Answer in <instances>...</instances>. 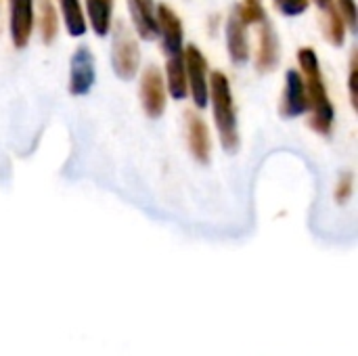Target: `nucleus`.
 <instances>
[{
    "mask_svg": "<svg viewBox=\"0 0 358 356\" xmlns=\"http://www.w3.org/2000/svg\"><path fill=\"white\" fill-rule=\"evenodd\" d=\"M298 63L304 73V88H306V99H308V109H310V126L319 134L327 136L334 128V105L327 94L323 76H321V65L317 59V52L313 48H300L298 52Z\"/></svg>",
    "mask_w": 358,
    "mask_h": 356,
    "instance_id": "nucleus-1",
    "label": "nucleus"
},
{
    "mask_svg": "<svg viewBox=\"0 0 358 356\" xmlns=\"http://www.w3.org/2000/svg\"><path fill=\"white\" fill-rule=\"evenodd\" d=\"M210 97L214 107V120L220 134V143L227 151H235L239 145V132H237V115H235V103L229 78L222 71L212 73L210 82Z\"/></svg>",
    "mask_w": 358,
    "mask_h": 356,
    "instance_id": "nucleus-2",
    "label": "nucleus"
},
{
    "mask_svg": "<svg viewBox=\"0 0 358 356\" xmlns=\"http://www.w3.org/2000/svg\"><path fill=\"white\" fill-rule=\"evenodd\" d=\"M113 69L117 73V78L122 80H130L136 76L138 71V63H141V52H138V44L136 38L132 36V31L120 23L113 31Z\"/></svg>",
    "mask_w": 358,
    "mask_h": 356,
    "instance_id": "nucleus-3",
    "label": "nucleus"
},
{
    "mask_svg": "<svg viewBox=\"0 0 358 356\" xmlns=\"http://www.w3.org/2000/svg\"><path fill=\"white\" fill-rule=\"evenodd\" d=\"M182 61H185V71H187V86L191 90V97L195 101L197 107H206L208 105V94H210V86H208V63L206 57L201 55V50L197 46H187L182 52Z\"/></svg>",
    "mask_w": 358,
    "mask_h": 356,
    "instance_id": "nucleus-4",
    "label": "nucleus"
},
{
    "mask_svg": "<svg viewBox=\"0 0 358 356\" xmlns=\"http://www.w3.org/2000/svg\"><path fill=\"white\" fill-rule=\"evenodd\" d=\"M141 103L149 118H159L166 109V86L159 69L149 67L141 80Z\"/></svg>",
    "mask_w": 358,
    "mask_h": 356,
    "instance_id": "nucleus-5",
    "label": "nucleus"
},
{
    "mask_svg": "<svg viewBox=\"0 0 358 356\" xmlns=\"http://www.w3.org/2000/svg\"><path fill=\"white\" fill-rule=\"evenodd\" d=\"M94 84V57L86 46H80L71 57L69 67V92L86 94Z\"/></svg>",
    "mask_w": 358,
    "mask_h": 356,
    "instance_id": "nucleus-6",
    "label": "nucleus"
},
{
    "mask_svg": "<svg viewBox=\"0 0 358 356\" xmlns=\"http://www.w3.org/2000/svg\"><path fill=\"white\" fill-rule=\"evenodd\" d=\"M308 111V99H306V88L302 73L296 69H289L285 73V90H283V101H281V113L285 118H296Z\"/></svg>",
    "mask_w": 358,
    "mask_h": 356,
    "instance_id": "nucleus-7",
    "label": "nucleus"
},
{
    "mask_svg": "<svg viewBox=\"0 0 358 356\" xmlns=\"http://www.w3.org/2000/svg\"><path fill=\"white\" fill-rule=\"evenodd\" d=\"M34 27V0H10V38L15 48H25Z\"/></svg>",
    "mask_w": 358,
    "mask_h": 356,
    "instance_id": "nucleus-8",
    "label": "nucleus"
},
{
    "mask_svg": "<svg viewBox=\"0 0 358 356\" xmlns=\"http://www.w3.org/2000/svg\"><path fill=\"white\" fill-rule=\"evenodd\" d=\"M155 15H157V27L162 31L164 48H166L168 57L180 55L182 52V23H180L178 15L168 4H159Z\"/></svg>",
    "mask_w": 358,
    "mask_h": 356,
    "instance_id": "nucleus-9",
    "label": "nucleus"
},
{
    "mask_svg": "<svg viewBox=\"0 0 358 356\" xmlns=\"http://www.w3.org/2000/svg\"><path fill=\"white\" fill-rule=\"evenodd\" d=\"M130 15H132L134 29L141 38L153 40L159 34L153 0H130Z\"/></svg>",
    "mask_w": 358,
    "mask_h": 356,
    "instance_id": "nucleus-10",
    "label": "nucleus"
},
{
    "mask_svg": "<svg viewBox=\"0 0 358 356\" xmlns=\"http://www.w3.org/2000/svg\"><path fill=\"white\" fill-rule=\"evenodd\" d=\"M187 143L193 157L201 164L210 159V132L203 120L195 113H187Z\"/></svg>",
    "mask_w": 358,
    "mask_h": 356,
    "instance_id": "nucleus-11",
    "label": "nucleus"
},
{
    "mask_svg": "<svg viewBox=\"0 0 358 356\" xmlns=\"http://www.w3.org/2000/svg\"><path fill=\"white\" fill-rule=\"evenodd\" d=\"M279 63V40L277 31L271 23L262 21V31H260V46L256 55V67L260 71H271Z\"/></svg>",
    "mask_w": 358,
    "mask_h": 356,
    "instance_id": "nucleus-12",
    "label": "nucleus"
},
{
    "mask_svg": "<svg viewBox=\"0 0 358 356\" xmlns=\"http://www.w3.org/2000/svg\"><path fill=\"white\" fill-rule=\"evenodd\" d=\"M245 23L233 13V17L227 23V44H229V52L231 59L235 63H243L250 57V44H248V31H245Z\"/></svg>",
    "mask_w": 358,
    "mask_h": 356,
    "instance_id": "nucleus-13",
    "label": "nucleus"
},
{
    "mask_svg": "<svg viewBox=\"0 0 358 356\" xmlns=\"http://www.w3.org/2000/svg\"><path fill=\"white\" fill-rule=\"evenodd\" d=\"M166 78H168V90L174 99H185L189 94L187 86V71H185V61L182 52L168 57V67H166Z\"/></svg>",
    "mask_w": 358,
    "mask_h": 356,
    "instance_id": "nucleus-14",
    "label": "nucleus"
},
{
    "mask_svg": "<svg viewBox=\"0 0 358 356\" xmlns=\"http://www.w3.org/2000/svg\"><path fill=\"white\" fill-rule=\"evenodd\" d=\"M86 10H88V19H90V27L99 36H105L111 29L113 0H86Z\"/></svg>",
    "mask_w": 358,
    "mask_h": 356,
    "instance_id": "nucleus-15",
    "label": "nucleus"
},
{
    "mask_svg": "<svg viewBox=\"0 0 358 356\" xmlns=\"http://www.w3.org/2000/svg\"><path fill=\"white\" fill-rule=\"evenodd\" d=\"M61 10H63V19H65V27L71 36H82L86 34V19H84V10L80 0H59Z\"/></svg>",
    "mask_w": 358,
    "mask_h": 356,
    "instance_id": "nucleus-16",
    "label": "nucleus"
},
{
    "mask_svg": "<svg viewBox=\"0 0 358 356\" xmlns=\"http://www.w3.org/2000/svg\"><path fill=\"white\" fill-rule=\"evenodd\" d=\"M40 34L46 44H50L59 34V17L50 0H40Z\"/></svg>",
    "mask_w": 358,
    "mask_h": 356,
    "instance_id": "nucleus-17",
    "label": "nucleus"
},
{
    "mask_svg": "<svg viewBox=\"0 0 358 356\" xmlns=\"http://www.w3.org/2000/svg\"><path fill=\"white\" fill-rule=\"evenodd\" d=\"M323 29H325V36L327 40L334 44V46H342L344 44V36H346V23L344 19L340 17L336 4L325 10V21H323Z\"/></svg>",
    "mask_w": 358,
    "mask_h": 356,
    "instance_id": "nucleus-18",
    "label": "nucleus"
},
{
    "mask_svg": "<svg viewBox=\"0 0 358 356\" xmlns=\"http://www.w3.org/2000/svg\"><path fill=\"white\" fill-rule=\"evenodd\" d=\"M235 15H237L245 25L266 21L262 0H243V2H239V4H237V8H235Z\"/></svg>",
    "mask_w": 358,
    "mask_h": 356,
    "instance_id": "nucleus-19",
    "label": "nucleus"
},
{
    "mask_svg": "<svg viewBox=\"0 0 358 356\" xmlns=\"http://www.w3.org/2000/svg\"><path fill=\"white\" fill-rule=\"evenodd\" d=\"M334 4H336L340 17L344 19V23L350 29H357V2L355 0H336Z\"/></svg>",
    "mask_w": 358,
    "mask_h": 356,
    "instance_id": "nucleus-20",
    "label": "nucleus"
},
{
    "mask_svg": "<svg viewBox=\"0 0 358 356\" xmlns=\"http://www.w3.org/2000/svg\"><path fill=\"white\" fill-rule=\"evenodd\" d=\"M275 6L287 15V17H296V15H302L306 8H308V0H273Z\"/></svg>",
    "mask_w": 358,
    "mask_h": 356,
    "instance_id": "nucleus-21",
    "label": "nucleus"
},
{
    "mask_svg": "<svg viewBox=\"0 0 358 356\" xmlns=\"http://www.w3.org/2000/svg\"><path fill=\"white\" fill-rule=\"evenodd\" d=\"M352 187H355V180H352V172H344L338 180V187H336V199L338 204H346L352 195Z\"/></svg>",
    "mask_w": 358,
    "mask_h": 356,
    "instance_id": "nucleus-22",
    "label": "nucleus"
},
{
    "mask_svg": "<svg viewBox=\"0 0 358 356\" xmlns=\"http://www.w3.org/2000/svg\"><path fill=\"white\" fill-rule=\"evenodd\" d=\"M350 101H352V107H358V61L357 52L352 55L350 59Z\"/></svg>",
    "mask_w": 358,
    "mask_h": 356,
    "instance_id": "nucleus-23",
    "label": "nucleus"
},
{
    "mask_svg": "<svg viewBox=\"0 0 358 356\" xmlns=\"http://www.w3.org/2000/svg\"><path fill=\"white\" fill-rule=\"evenodd\" d=\"M317 4H319V8L325 13V10H329L331 6H334V0H315Z\"/></svg>",
    "mask_w": 358,
    "mask_h": 356,
    "instance_id": "nucleus-24",
    "label": "nucleus"
}]
</instances>
